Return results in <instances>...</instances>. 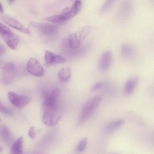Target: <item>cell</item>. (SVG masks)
<instances>
[{"label": "cell", "instance_id": "cell-31", "mask_svg": "<svg viewBox=\"0 0 154 154\" xmlns=\"http://www.w3.org/2000/svg\"><path fill=\"white\" fill-rule=\"evenodd\" d=\"M2 151V146H0V153Z\"/></svg>", "mask_w": 154, "mask_h": 154}, {"label": "cell", "instance_id": "cell-21", "mask_svg": "<svg viewBox=\"0 0 154 154\" xmlns=\"http://www.w3.org/2000/svg\"><path fill=\"white\" fill-rule=\"evenodd\" d=\"M13 33V32L8 27L0 22V35L3 38Z\"/></svg>", "mask_w": 154, "mask_h": 154}, {"label": "cell", "instance_id": "cell-25", "mask_svg": "<svg viewBox=\"0 0 154 154\" xmlns=\"http://www.w3.org/2000/svg\"><path fill=\"white\" fill-rule=\"evenodd\" d=\"M0 110L2 112L6 114H10L11 113V109L5 107L2 103L0 100Z\"/></svg>", "mask_w": 154, "mask_h": 154}, {"label": "cell", "instance_id": "cell-18", "mask_svg": "<svg viewBox=\"0 0 154 154\" xmlns=\"http://www.w3.org/2000/svg\"><path fill=\"white\" fill-rule=\"evenodd\" d=\"M42 20L58 23H62L67 20L66 17L63 14L44 17Z\"/></svg>", "mask_w": 154, "mask_h": 154}, {"label": "cell", "instance_id": "cell-16", "mask_svg": "<svg viewBox=\"0 0 154 154\" xmlns=\"http://www.w3.org/2000/svg\"><path fill=\"white\" fill-rule=\"evenodd\" d=\"M91 29V27L90 25H87L79 29L75 32L77 38L80 44L83 42Z\"/></svg>", "mask_w": 154, "mask_h": 154}, {"label": "cell", "instance_id": "cell-7", "mask_svg": "<svg viewBox=\"0 0 154 154\" xmlns=\"http://www.w3.org/2000/svg\"><path fill=\"white\" fill-rule=\"evenodd\" d=\"M112 54L110 51H106L101 54L100 58L98 67L102 72L107 71L110 68L112 60Z\"/></svg>", "mask_w": 154, "mask_h": 154}, {"label": "cell", "instance_id": "cell-26", "mask_svg": "<svg viewBox=\"0 0 154 154\" xmlns=\"http://www.w3.org/2000/svg\"><path fill=\"white\" fill-rule=\"evenodd\" d=\"M28 135L32 139H33L35 137L36 135L35 129L34 126H32L29 128Z\"/></svg>", "mask_w": 154, "mask_h": 154}, {"label": "cell", "instance_id": "cell-27", "mask_svg": "<svg viewBox=\"0 0 154 154\" xmlns=\"http://www.w3.org/2000/svg\"><path fill=\"white\" fill-rule=\"evenodd\" d=\"M103 85V83L101 82H98L93 85L91 88L92 91H95L100 88Z\"/></svg>", "mask_w": 154, "mask_h": 154}, {"label": "cell", "instance_id": "cell-19", "mask_svg": "<svg viewBox=\"0 0 154 154\" xmlns=\"http://www.w3.org/2000/svg\"><path fill=\"white\" fill-rule=\"evenodd\" d=\"M71 75V69L68 67L62 68L59 71L58 73L59 78L63 82L67 81L70 78Z\"/></svg>", "mask_w": 154, "mask_h": 154}, {"label": "cell", "instance_id": "cell-17", "mask_svg": "<svg viewBox=\"0 0 154 154\" xmlns=\"http://www.w3.org/2000/svg\"><path fill=\"white\" fill-rule=\"evenodd\" d=\"M125 122L124 120L122 119L115 120L107 124L105 128L107 131H112L121 126L124 124Z\"/></svg>", "mask_w": 154, "mask_h": 154}, {"label": "cell", "instance_id": "cell-6", "mask_svg": "<svg viewBox=\"0 0 154 154\" xmlns=\"http://www.w3.org/2000/svg\"><path fill=\"white\" fill-rule=\"evenodd\" d=\"M31 25L40 33L44 35H50L54 34L57 29V26L47 23L32 22L31 23Z\"/></svg>", "mask_w": 154, "mask_h": 154}, {"label": "cell", "instance_id": "cell-2", "mask_svg": "<svg viewBox=\"0 0 154 154\" xmlns=\"http://www.w3.org/2000/svg\"><path fill=\"white\" fill-rule=\"evenodd\" d=\"M60 94L59 90L55 88L51 91L45 90L42 93L44 100L43 108L44 111L57 110V102Z\"/></svg>", "mask_w": 154, "mask_h": 154}, {"label": "cell", "instance_id": "cell-8", "mask_svg": "<svg viewBox=\"0 0 154 154\" xmlns=\"http://www.w3.org/2000/svg\"><path fill=\"white\" fill-rule=\"evenodd\" d=\"M44 59L45 63L48 65L62 63L66 61V59L64 57L55 54L48 51L45 52Z\"/></svg>", "mask_w": 154, "mask_h": 154}, {"label": "cell", "instance_id": "cell-9", "mask_svg": "<svg viewBox=\"0 0 154 154\" xmlns=\"http://www.w3.org/2000/svg\"><path fill=\"white\" fill-rule=\"evenodd\" d=\"M2 20L8 26L18 31L27 34H29L30 31L17 20L8 16L2 17Z\"/></svg>", "mask_w": 154, "mask_h": 154}, {"label": "cell", "instance_id": "cell-32", "mask_svg": "<svg viewBox=\"0 0 154 154\" xmlns=\"http://www.w3.org/2000/svg\"><path fill=\"white\" fill-rule=\"evenodd\" d=\"M120 154L118 153H110V154Z\"/></svg>", "mask_w": 154, "mask_h": 154}, {"label": "cell", "instance_id": "cell-30", "mask_svg": "<svg viewBox=\"0 0 154 154\" xmlns=\"http://www.w3.org/2000/svg\"><path fill=\"white\" fill-rule=\"evenodd\" d=\"M8 2L9 5H12L14 3V0H8Z\"/></svg>", "mask_w": 154, "mask_h": 154}, {"label": "cell", "instance_id": "cell-15", "mask_svg": "<svg viewBox=\"0 0 154 154\" xmlns=\"http://www.w3.org/2000/svg\"><path fill=\"white\" fill-rule=\"evenodd\" d=\"M23 139L19 138L13 144L10 154H23Z\"/></svg>", "mask_w": 154, "mask_h": 154}, {"label": "cell", "instance_id": "cell-13", "mask_svg": "<svg viewBox=\"0 0 154 154\" xmlns=\"http://www.w3.org/2000/svg\"><path fill=\"white\" fill-rule=\"evenodd\" d=\"M121 55L122 57L126 60L131 59L134 57L135 51L133 46L129 44H124L120 49Z\"/></svg>", "mask_w": 154, "mask_h": 154}, {"label": "cell", "instance_id": "cell-24", "mask_svg": "<svg viewBox=\"0 0 154 154\" xmlns=\"http://www.w3.org/2000/svg\"><path fill=\"white\" fill-rule=\"evenodd\" d=\"M113 1L112 0H108L102 6L101 9L102 13H105L109 10L113 4Z\"/></svg>", "mask_w": 154, "mask_h": 154}, {"label": "cell", "instance_id": "cell-22", "mask_svg": "<svg viewBox=\"0 0 154 154\" xmlns=\"http://www.w3.org/2000/svg\"><path fill=\"white\" fill-rule=\"evenodd\" d=\"M88 140L87 138H84L78 144L76 148V151L78 152L84 151L85 149L87 144Z\"/></svg>", "mask_w": 154, "mask_h": 154}, {"label": "cell", "instance_id": "cell-10", "mask_svg": "<svg viewBox=\"0 0 154 154\" xmlns=\"http://www.w3.org/2000/svg\"><path fill=\"white\" fill-rule=\"evenodd\" d=\"M139 79L138 75H135L128 79L124 87V92L125 95L129 96L132 94L139 82Z\"/></svg>", "mask_w": 154, "mask_h": 154}, {"label": "cell", "instance_id": "cell-4", "mask_svg": "<svg viewBox=\"0 0 154 154\" xmlns=\"http://www.w3.org/2000/svg\"><path fill=\"white\" fill-rule=\"evenodd\" d=\"M28 71L35 76L40 77L43 75L44 68L39 61L36 59L32 57L29 60L27 65Z\"/></svg>", "mask_w": 154, "mask_h": 154}, {"label": "cell", "instance_id": "cell-3", "mask_svg": "<svg viewBox=\"0 0 154 154\" xmlns=\"http://www.w3.org/2000/svg\"><path fill=\"white\" fill-rule=\"evenodd\" d=\"M8 98L11 103L19 109H21L30 101L28 97L18 94L14 92L10 91L8 93Z\"/></svg>", "mask_w": 154, "mask_h": 154}, {"label": "cell", "instance_id": "cell-14", "mask_svg": "<svg viewBox=\"0 0 154 154\" xmlns=\"http://www.w3.org/2000/svg\"><path fill=\"white\" fill-rule=\"evenodd\" d=\"M8 47L11 49L14 50L17 48L19 38L14 33L8 36L3 38Z\"/></svg>", "mask_w": 154, "mask_h": 154}, {"label": "cell", "instance_id": "cell-1", "mask_svg": "<svg viewBox=\"0 0 154 154\" xmlns=\"http://www.w3.org/2000/svg\"><path fill=\"white\" fill-rule=\"evenodd\" d=\"M102 99V96L98 95L93 97L85 103L79 116V124L82 123L92 116Z\"/></svg>", "mask_w": 154, "mask_h": 154}, {"label": "cell", "instance_id": "cell-5", "mask_svg": "<svg viewBox=\"0 0 154 154\" xmlns=\"http://www.w3.org/2000/svg\"><path fill=\"white\" fill-rule=\"evenodd\" d=\"M60 118L58 110L44 111L42 117V121L45 125L50 126L55 125Z\"/></svg>", "mask_w": 154, "mask_h": 154}, {"label": "cell", "instance_id": "cell-23", "mask_svg": "<svg viewBox=\"0 0 154 154\" xmlns=\"http://www.w3.org/2000/svg\"><path fill=\"white\" fill-rule=\"evenodd\" d=\"M14 67V65L12 63L0 60V68L4 70H10L13 69Z\"/></svg>", "mask_w": 154, "mask_h": 154}, {"label": "cell", "instance_id": "cell-29", "mask_svg": "<svg viewBox=\"0 0 154 154\" xmlns=\"http://www.w3.org/2000/svg\"><path fill=\"white\" fill-rule=\"evenodd\" d=\"M3 11V9L2 5L0 2V12L2 13Z\"/></svg>", "mask_w": 154, "mask_h": 154}, {"label": "cell", "instance_id": "cell-33", "mask_svg": "<svg viewBox=\"0 0 154 154\" xmlns=\"http://www.w3.org/2000/svg\"></svg>", "mask_w": 154, "mask_h": 154}, {"label": "cell", "instance_id": "cell-11", "mask_svg": "<svg viewBox=\"0 0 154 154\" xmlns=\"http://www.w3.org/2000/svg\"><path fill=\"white\" fill-rule=\"evenodd\" d=\"M82 5L81 1L77 0L73 4L70 9L66 8L63 11V14L67 20L75 16L80 11Z\"/></svg>", "mask_w": 154, "mask_h": 154}, {"label": "cell", "instance_id": "cell-28", "mask_svg": "<svg viewBox=\"0 0 154 154\" xmlns=\"http://www.w3.org/2000/svg\"><path fill=\"white\" fill-rule=\"evenodd\" d=\"M5 51V49L3 45H0V54L4 53Z\"/></svg>", "mask_w": 154, "mask_h": 154}, {"label": "cell", "instance_id": "cell-20", "mask_svg": "<svg viewBox=\"0 0 154 154\" xmlns=\"http://www.w3.org/2000/svg\"><path fill=\"white\" fill-rule=\"evenodd\" d=\"M68 42L69 48L72 49L77 48L80 45L77 38L75 32L72 33L69 35Z\"/></svg>", "mask_w": 154, "mask_h": 154}, {"label": "cell", "instance_id": "cell-12", "mask_svg": "<svg viewBox=\"0 0 154 154\" xmlns=\"http://www.w3.org/2000/svg\"><path fill=\"white\" fill-rule=\"evenodd\" d=\"M133 9V5L129 1L124 2L121 7L118 14V17L120 20H125L129 17Z\"/></svg>", "mask_w": 154, "mask_h": 154}]
</instances>
